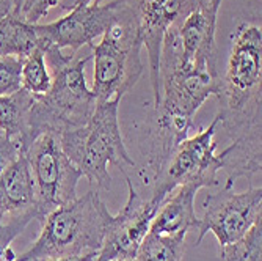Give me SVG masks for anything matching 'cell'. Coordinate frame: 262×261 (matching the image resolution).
<instances>
[{
    "mask_svg": "<svg viewBox=\"0 0 262 261\" xmlns=\"http://www.w3.org/2000/svg\"><path fill=\"white\" fill-rule=\"evenodd\" d=\"M143 44L149 58V74L154 91V103L159 101V66L165 32L174 22H182L192 11L188 0H135Z\"/></svg>",
    "mask_w": 262,
    "mask_h": 261,
    "instance_id": "8fae6325",
    "label": "cell"
},
{
    "mask_svg": "<svg viewBox=\"0 0 262 261\" xmlns=\"http://www.w3.org/2000/svg\"><path fill=\"white\" fill-rule=\"evenodd\" d=\"M262 30L242 24L232 35L228 66L220 77L219 125L225 128L232 147L245 154L262 153Z\"/></svg>",
    "mask_w": 262,
    "mask_h": 261,
    "instance_id": "6da1fadb",
    "label": "cell"
},
{
    "mask_svg": "<svg viewBox=\"0 0 262 261\" xmlns=\"http://www.w3.org/2000/svg\"><path fill=\"white\" fill-rule=\"evenodd\" d=\"M38 46V36L32 24L22 22L14 16L0 19V57L24 60Z\"/></svg>",
    "mask_w": 262,
    "mask_h": 261,
    "instance_id": "2e32d148",
    "label": "cell"
},
{
    "mask_svg": "<svg viewBox=\"0 0 262 261\" xmlns=\"http://www.w3.org/2000/svg\"><path fill=\"white\" fill-rule=\"evenodd\" d=\"M13 11V0H0V19L10 16Z\"/></svg>",
    "mask_w": 262,
    "mask_h": 261,
    "instance_id": "484cf974",
    "label": "cell"
},
{
    "mask_svg": "<svg viewBox=\"0 0 262 261\" xmlns=\"http://www.w3.org/2000/svg\"><path fill=\"white\" fill-rule=\"evenodd\" d=\"M60 0H17L10 16H14L27 24H38L39 19L46 17L51 8L58 7Z\"/></svg>",
    "mask_w": 262,
    "mask_h": 261,
    "instance_id": "ffe728a7",
    "label": "cell"
},
{
    "mask_svg": "<svg viewBox=\"0 0 262 261\" xmlns=\"http://www.w3.org/2000/svg\"><path fill=\"white\" fill-rule=\"evenodd\" d=\"M17 4V0H13V8H14V5Z\"/></svg>",
    "mask_w": 262,
    "mask_h": 261,
    "instance_id": "f1b7e54d",
    "label": "cell"
},
{
    "mask_svg": "<svg viewBox=\"0 0 262 261\" xmlns=\"http://www.w3.org/2000/svg\"><path fill=\"white\" fill-rule=\"evenodd\" d=\"M22 60L17 57H0V96L22 88Z\"/></svg>",
    "mask_w": 262,
    "mask_h": 261,
    "instance_id": "44dd1931",
    "label": "cell"
},
{
    "mask_svg": "<svg viewBox=\"0 0 262 261\" xmlns=\"http://www.w3.org/2000/svg\"><path fill=\"white\" fill-rule=\"evenodd\" d=\"M223 0H188L190 4V10H195V8H200V7H217L220 8Z\"/></svg>",
    "mask_w": 262,
    "mask_h": 261,
    "instance_id": "cb8c5ba5",
    "label": "cell"
},
{
    "mask_svg": "<svg viewBox=\"0 0 262 261\" xmlns=\"http://www.w3.org/2000/svg\"><path fill=\"white\" fill-rule=\"evenodd\" d=\"M35 94L20 88L8 96H0V131L5 135L19 142L20 151L29 135L30 110Z\"/></svg>",
    "mask_w": 262,
    "mask_h": 261,
    "instance_id": "9a60e30c",
    "label": "cell"
},
{
    "mask_svg": "<svg viewBox=\"0 0 262 261\" xmlns=\"http://www.w3.org/2000/svg\"><path fill=\"white\" fill-rule=\"evenodd\" d=\"M200 189L196 184H184L174 195L166 197L156 212L149 231L171 238H185L190 228H198L195 197Z\"/></svg>",
    "mask_w": 262,
    "mask_h": 261,
    "instance_id": "5bb4252c",
    "label": "cell"
},
{
    "mask_svg": "<svg viewBox=\"0 0 262 261\" xmlns=\"http://www.w3.org/2000/svg\"><path fill=\"white\" fill-rule=\"evenodd\" d=\"M203 211L196 244L207 233L215 236L220 247L235 243L262 217V187H250L241 194L232 189L209 194L203 202Z\"/></svg>",
    "mask_w": 262,
    "mask_h": 261,
    "instance_id": "ba28073f",
    "label": "cell"
},
{
    "mask_svg": "<svg viewBox=\"0 0 262 261\" xmlns=\"http://www.w3.org/2000/svg\"><path fill=\"white\" fill-rule=\"evenodd\" d=\"M46 62L51 68L52 87L46 94L35 96L30 110L29 135L22 151L42 132L63 134L85 126L96 109V96L85 81V66L90 55L76 58L63 55L57 47H46Z\"/></svg>",
    "mask_w": 262,
    "mask_h": 261,
    "instance_id": "7a4b0ae2",
    "label": "cell"
},
{
    "mask_svg": "<svg viewBox=\"0 0 262 261\" xmlns=\"http://www.w3.org/2000/svg\"><path fill=\"white\" fill-rule=\"evenodd\" d=\"M99 252H91L79 256H64V258H52V259H44V261H96Z\"/></svg>",
    "mask_w": 262,
    "mask_h": 261,
    "instance_id": "603a6c76",
    "label": "cell"
},
{
    "mask_svg": "<svg viewBox=\"0 0 262 261\" xmlns=\"http://www.w3.org/2000/svg\"><path fill=\"white\" fill-rule=\"evenodd\" d=\"M123 96L96 103L88 123L79 129L60 134L61 148L77 170L91 184L110 191L112 176L108 165L124 172L123 165L134 167L135 160L129 156L120 129V103Z\"/></svg>",
    "mask_w": 262,
    "mask_h": 261,
    "instance_id": "5b68a950",
    "label": "cell"
},
{
    "mask_svg": "<svg viewBox=\"0 0 262 261\" xmlns=\"http://www.w3.org/2000/svg\"><path fill=\"white\" fill-rule=\"evenodd\" d=\"M33 219L39 222L35 183L29 160L20 153L0 173V225L16 224L26 228Z\"/></svg>",
    "mask_w": 262,
    "mask_h": 261,
    "instance_id": "7c38bea8",
    "label": "cell"
},
{
    "mask_svg": "<svg viewBox=\"0 0 262 261\" xmlns=\"http://www.w3.org/2000/svg\"><path fill=\"white\" fill-rule=\"evenodd\" d=\"M217 7H200L190 11L179 26L182 43V60L200 69L219 73L215 52Z\"/></svg>",
    "mask_w": 262,
    "mask_h": 261,
    "instance_id": "4fadbf2b",
    "label": "cell"
},
{
    "mask_svg": "<svg viewBox=\"0 0 262 261\" xmlns=\"http://www.w3.org/2000/svg\"><path fill=\"white\" fill-rule=\"evenodd\" d=\"M126 181L129 189L127 203L116 216H108L102 249L99 250L96 261L135 258V253L160 208L151 198H141L127 175Z\"/></svg>",
    "mask_w": 262,
    "mask_h": 261,
    "instance_id": "9c48e42d",
    "label": "cell"
},
{
    "mask_svg": "<svg viewBox=\"0 0 262 261\" xmlns=\"http://www.w3.org/2000/svg\"><path fill=\"white\" fill-rule=\"evenodd\" d=\"M141 46L140 16L135 0H116L115 16L101 43L91 46L94 55L91 91L98 103L123 96L135 87L143 74Z\"/></svg>",
    "mask_w": 262,
    "mask_h": 261,
    "instance_id": "3957f363",
    "label": "cell"
},
{
    "mask_svg": "<svg viewBox=\"0 0 262 261\" xmlns=\"http://www.w3.org/2000/svg\"><path fill=\"white\" fill-rule=\"evenodd\" d=\"M99 4H102V0H76L74 2V5H71V7H64V5H61L63 8H74V7H86V5H99Z\"/></svg>",
    "mask_w": 262,
    "mask_h": 261,
    "instance_id": "4316f807",
    "label": "cell"
},
{
    "mask_svg": "<svg viewBox=\"0 0 262 261\" xmlns=\"http://www.w3.org/2000/svg\"><path fill=\"white\" fill-rule=\"evenodd\" d=\"M17 255L13 252L11 246L0 244V261H16Z\"/></svg>",
    "mask_w": 262,
    "mask_h": 261,
    "instance_id": "d4e9b609",
    "label": "cell"
},
{
    "mask_svg": "<svg viewBox=\"0 0 262 261\" xmlns=\"http://www.w3.org/2000/svg\"><path fill=\"white\" fill-rule=\"evenodd\" d=\"M115 261H137L135 258H126V259H115Z\"/></svg>",
    "mask_w": 262,
    "mask_h": 261,
    "instance_id": "83f0119b",
    "label": "cell"
},
{
    "mask_svg": "<svg viewBox=\"0 0 262 261\" xmlns=\"http://www.w3.org/2000/svg\"><path fill=\"white\" fill-rule=\"evenodd\" d=\"M108 216L98 192L90 191L83 197H76L47 214L36 243L16 261H44L99 252Z\"/></svg>",
    "mask_w": 262,
    "mask_h": 261,
    "instance_id": "277c9868",
    "label": "cell"
},
{
    "mask_svg": "<svg viewBox=\"0 0 262 261\" xmlns=\"http://www.w3.org/2000/svg\"><path fill=\"white\" fill-rule=\"evenodd\" d=\"M116 10V0L108 4L86 5L69 8V14L60 17L51 24H35L38 44L46 47H57L76 54L82 46H93L94 38L104 35L108 24L112 22Z\"/></svg>",
    "mask_w": 262,
    "mask_h": 261,
    "instance_id": "30bf717a",
    "label": "cell"
},
{
    "mask_svg": "<svg viewBox=\"0 0 262 261\" xmlns=\"http://www.w3.org/2000/svg\"><path fill=\"white\" fill-rule=\"evenodd\" d=\"M220 261H262V219L239 241L222 246Z\"/></svg>",
    "mask_w": 262,
    "mask_h": 261,
    "instance_id": "d6986e66",
    "label": "cell"
},
{
    "mask_svg": "<svg viewBox=\"0 0 262 261\" xmlns=\"http://www.w3.org/2000/svg\"><path fill=\"white\" fill-rule=\"evenodd\" d=\"M27 157L36 191V206L42 224L55 208L73 202L82 173L69 160L55 132H42L22 151Z\"/></svg>",
    "mask_w": 262,
    "mask_h": 261,
    "instance_id": "52a82bcc",
    "label": "cell"
},
{
    "mask_svg": "<svg viewBox=\"0 0 262 261\" xmlns=\"http://www.w3.org/2000/svg\"><path fill=\"white\" fill-rule=\"evenodd\" d=\"M217 126L219 116L213 118L209 128L184 138L174 148L162 169L154 173L151 197L154 203L160 206L166 197L184 184H196L201 189L217 186V173L223 167L220 156L215 153L217 144L213 142Z\"/></svg>",
    "mask_w": 262,
    "mask_h": 261,
    "instance_id": "8992f818",
    "label": "cell"
},
{
    "mask_svg": "<svg viewBox=\"0 0 262 261\" xmlns=\"http://www.w3.org/2000/svg\"><path fill=\"white\" fill-rule=\"evenodd\" d=\"M20 145L14 138L5 135L4 131H0V173H2L8 165H11L20 154Z\"/></svg>",
    "mask_w": 262,
    "mask_h": 261,
    "instance_id": "7402d4cb",
    "label": "cell"
},
{
    "mask_svg": "<svg viewBox=\"0 0 262 261\" xmlns=\"http://www.w3.org/2000/svg\"><path fill=\"white\" fill-rule=\"evenodd\" d=\"M185 252V238H171L148 231L137 253V261H181Z\"/></svg>",
    "mask_w": 262,
    "mask_h": 261,
    "instance_id": "e0dca14e",
    "label": "cell"
},
{
    "mask_svg": "<svg viewBox=\"0 0 262 261\" xmlns=\"http://www.w3.org/2000/svg\"><path fill=\"white\" fill-rule=\"evenodd\" d=\"M22 88H26L35 96L46 94L52 87V76L46 62V52L41 46L35 47L33 52L22 60Z\"/></svg>",
    "mask_w": 262,
    "mask_h": 261,
    "instance_id": "ac0fdd59",
    "label": "cell"
}]
</instances>
